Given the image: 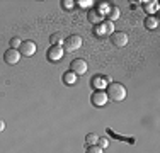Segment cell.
<instances>
[{
	"label": "cell",
	"instance_id": "obj_1",
	"mask_svg": "<svg viewBox=\"0 0 160 153\" xmlns=\"http://www.w3.org/2000/svg\"><path fill=\"white\" fill-rule=\"evenodd\" d=\"M108 97L112 99L114 102H121L126 99V89H124V85H121V83L118 82H111L108 85Z\"/></svg>",
	"mask_w": 160,
	"mask_h": 153
},
{
	"label": "cell",
	"instance_id": "obj_2",
	"mask_svg": "<svg viewBox=\"0 0 160 153\" xmlns=\"http://www.w3.org/2000/svg\"><path fill=\"white\" fill-rule=\"evenodd\" d=\"M82 37L77 36V34H72V36H68L67 39H65V49H67L68 53H72V51H77V49L82 46Z\"/></svg>",
	"mask_w": 160,
	"mask_h": 153
},
{
	"label": "cell",
	"instance_id": "obj_3",
	"mask_svg": "<svg viewBox=\"0 0 160 153\" xmlns=\"http://www.w3.org/2000/svg\"><path fill=\"white\" fill-rule=\"evenodd\" d=\"M87 61L85 60H82V58H77V60H73L72 61V65H70V72L72 73H75V75H85L87 73Z\"/></svg>",
	"mask_w": 160,
	"mask_h": 153
},
{
	"label": "cell",
	"instance_id": "obj_4",
	"mask_svg": "<svg viewBox=\"0 0 160 153\" xmlns=\"http://www.w3.org/2000/svg\"><path fill=\"white\" fill-rule=\"evenodd\" d=\"M36 49H38V46L34 41H22V44L19 46L21 56H32V55H36Z\"/></svg>",
	"mask_w": 160,
	"mask_h": 153
},
{
	"label": "cell",
	"instance_id": "obj_5",
	"mask_svg": "<svg viewBox=\"0 0 160 153\" xmlns=\"http://www.w3.org/2000/svg\"><path fill=\"white\" fill-rule=\"evenodd\" d=\"M46 58L51 61V63L60 61L63 58V48L62 46H51V48L48 49V53H46Z\"/></svg>",
	"mask_w": 160,
	"mask_h": 153
},
{
	"label": "cell",
	"instance_id": "obj_6",
	"mask_svg": "<svg viewBox=\"0 0 160 153\" xmlns=\"http://www.w3.org/2000/svg\"><path fill=\"white\" fill-rule=\"evenodd\" d=\"M3 60H5L7 65H16V63H19V60H21V53H19V49L9 48L3 53Z\"/></svg>",
	"mask_w": 160,
	"mask_h": 153
},
{
	"label": "cell",
	"instance_id": "obj_7",
	"mask_svg": "<svg viewBox=\"0 0 160 153\" xmlns=\"http://www.w3.org/2000/svg\"><path fill=\"white\" fill-rule=\"evenodd\" d=\"M111 43L116 48H124L128 44V34L124 32H112L111 34Z\"/></svg>",
	"mask_w": 160,
	"mask_h": 153
},
{
	"label": "cell",
	"instance_id": "obj_8",
	"mask_svg": "<svg viewBox=\"0 0 160 153\" xmlns=\"http://www.w3.org/2000/svg\"><path fill=\"white\" fill-rule=\"evenodd\" d=\"M108 94H106L104 90H96L92 94V104L94 106H97V107H102V106H106V102H108Z\"/></svg>",
	"mask_w": 160,
	"mask_h": 153
},
{
	"label": "cell",
	"instance_id": "obj_9",
	"mask_svg": "<svg viewBox=\"0 0 160 153\" xmlns=\"http://www.w3.org/2000/svg\"><path fill=\"white\" fill-rule=\"evenodd\" d=\"M112 31H114L112 22L108 21V22H102V24H99V27L94 29V32H96L97 36H106V34H112Z\"/></svg>",
	"mask_w": 160,
	"mask_h": 153
},
{
	"label": "cell",
	"instance_id": "obj_10",
	"mask_svg": "<svg viewBox=\"0 0 160 153\" xmlns=\"http://www.w3.org/2000/svg\"><path fill=\"white\" fill-rule=\"evenodd\" d=\"M87 19H89V22H92V24H102L104 22V14H101L97 9H90L89 14H87Z\"/></svg>",
	"mask_w": 160,
	"mask_h": 153
},
{
	"label": "cell",
	"instance_id": "obj_11",
	"mask_svg": "<svg viewBox=\"0 0 160 153\" xmlns=\"http://www.w3.org/2000/svg\"><path fill=\"white\" fill-rule=\"evenodd\" d=\"M145 27L147 29H150V31H153V29H157L158 27V19L157 17H153V15H148L147 19H145Z\"/></svg>",
	"mask_w": 160,
	"mask_h": 153
},
{
	"label": "cell",
	"instance_id": "obj_12",
	"mask_svg": "<svg viewBox=\"0 0 160 153\" xmlns=\"http://www.w3.org/2000/svg\"><path fill=\"white\" fill-rule=\"evenodd\" d=\"M104 17H108L109 21H116V19H119V9H118L116 5H112V7H109L108 9V12L104 14Z\"/></svg>",
	"mask_w": 160,
	"mask_h": 153
},
{
	"label": "cell",
	"instance_id": "obj_13",
	"mask_svg": "<svg viewBox=\"0 0 160 153\" xmlns=\"http://www.w3.org/2000/svg\"><path fill=\"white\" fill-rule=\"evenodd\" d=\"M75 82H77V75L72 73V72H65V75H63V83L65 85H73Z\"/></svg>",
	"mask_w": 160,
	"mask_h": 153
},
{
	"label": "cell",
	"instance_id": "obj_14",
	"mask_svg": "<svg viewBox=\"0 0 160 153\" xmlns=\"http://www.w3.org/2000/svg\"><path fill=\"white\" fill-rule=\"evenodd\" d=\"M49 43H51V46H60L63 43L62 34H51V36H49Z\"/></svg>",
	"mask_w": 160,
	"mask_h": 153
},
{
	"label": "cell",
	"instance_id": "obj_15",
	"mask_svg": "<svg viewBox=\"0 0 160 153\" xmlns=\"http://www.w3.org/2000/svg\"><path fill=\"white\" fill-rule=\"evenodd\" d=\"M97 141H99V136L94 135V133H89V135L85 136V143L89 145V146H92V145H97Z\"/></svg>",
	"mask_w": 160,
	"mask_h": 153
},
{
	"label": "cell",
	"instance_id": "obj_16",
	"mask_svg": "<svg viewBox=\"0 0 160 153\" xmlns=\"http://www.w3.org/2000/svg\"><path fill=\"white\" fill-rule=\"evenodd\" d=\"M145 9H147V12H148V15H150V12H155V10L158 9V5H157V2H147L145 3Z\"/></svg>",
	"mask_w": 160,
	"mask_h": 153
},
{
	"label": "cell",
	"instance_id": "obj_17",
	"mask_svg": "<svg viewBox=\"0 0 160 153\" xmlns=\"http://www.w3.org/2000/svg\"><path fill=\"white\" fill-rule=\"evenodd\" d=\"M22 44V41L19 39V37L16 36V37H12V39H10V48H14V49H17L19 46Z\"/></svg>",
	"mask_w": 160,
	"mask_h": 153
},
{
	"label": "cell",
	"instance_id": "obj_18",
	"mask_svg": "<svg viewBox=\"0 0 160 153\" xmlns=\"http://www.w3.org/2000/svg\"><path fill=\"white\" fill-rule=\"evenodd\" d=\"M97 146H101L102 148V150H104V148H108L109 146V140H108V138H99V141H97Z\"/></svg>",
	"mask_w": 160,
	"mask_h": 153
},
{
	"label": "cell",
	"instance_id": "obj_19",
	"mask_svg": "<svg viewBox=\"0 0 160 153\" xmlns=\"http://www.w3.org/2000/svg\"><path fill=\"white\" fill-rule=\"evenodd\" d=\"M87 153H102V148L97 146V145H92V146L87 148Z\"/></svg>",
	"mask_w": 160,
	"mask_h": 153
},
{
	"label": "cell",
	"instance_id": "obj_20",
	"mask_svg": "<svg viewBox=\"0 0 160 153\" xmlns=\"http://www.w3.org/2000/svg\"><path fill=\"white\" fill-rule=\"evenodd\" d=\"M63 9H72V7H73V2H72V0H63Z\"/></svg>",
	"mask_w": 160,
	"mask_h": 153
},
{
	"label": "cell",
	"instance_id": "obj_21",
	"mask_svg": "<svg viewBox=\"0 0 160 153\" xmlns=\"http://www.w3.org/2000/svg\"><path fill=\"white\" fill-rule=\"evenodd\" d=\"M92 0H83V2H78V5L80 7H90V5H92Z\"/></svg>",
	"mask_w": 160,
	"mask_h": 153
},
{
	"label": "cell",
	"instance_id": "obj_22",
	"mask_svg": "<svg viewBox=\"0 0 160 153\" xmlns=\"http://www.w3.org/2000/svg\"><path fill=\"white\" fill-rule=\"evenodd\" d=\"M3 129H5V122L0 119V131H3Z\"/></svg>",
	"mask_w": 160,
	"mask_h": 153
}]
</instances>
